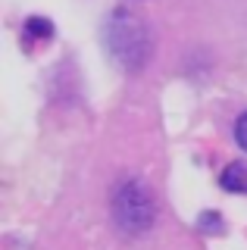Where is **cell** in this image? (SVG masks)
<instances>
[{"instance_id":"cell-1","label":"cell","mask_w":247,"mask_h":250,"mask_svg":"<svg viewBox=\"0 0 247 250\" xmlns=\"http://www.w3.org/2000/svg\"><path fill=\"white\" fill-rule=\"evenodd\" d=\"M103 41L110 47L113 60L128 72H138L150 57V35L144 22L132 13H113L103 28Z\"/></svg>"},{"instance_id":"cell-2","label":"cell","mask_w":247,"mask_h":250,"mask_svg":"<svg viewBox=\"0 0 247 250\" xmlns=\"http://www.w3.org/2000/svg\"><path fill=\"white\" fill-rule=\"evenodd\" d=\"M113 216L116 225L128 234H141L153 225V216H157V207H153V194L144 188L138 178H128L116 188L113 194Z\"/></svg>"},{"instance_id":"cell-3","label":"cell","mask_w":247,"mask_h":250,"mask_svg":"<svg viewBox=\"0 0 247 250\" xmlns=\"http://www.w3.org/2000/svg\"><path fill=\"white\" fill-rule=\"evenodd\" d=\"M222 188L226 191H238V194H247V166L244 163H231V166L222 172Z\"/></svg>"},{"instance_id":"cell-4","label":"cell","mask_w":247,"mask_h":250,"mask_svg":"<svg viewBox=\"0 0 247 250\" xmlns=\"http://www.w3.org/2000/svg\"><path fill=\"white\" fill-rule=\"evenodd\" d=\"M25 35H32V38H53V25L47 19H41V16H32V19L25 22Z\"/></svg>"},{"instance_id":"cell-5","label":"cell","mask_w":247,"mask_h":250,"mask_svg":"<svg viewBox=\"0 0 247 250\" xmlns=\"http://www.w3.org/2000/svg\"><path fill=\"white\" fill-rule=\"evenodd\" d=\"M235 141H238L241 150H247V113H241L238 122H235Z\"/></svg>"},{"instance_id":"cell-6","label":"cell","mask_w":247,"mask_h":250,"mask_svg":"<svg viewBox=\"0 0 247 250\" xmlns=\"http://www.w3.org/2000/svg\"><path fill=\"white\" fill-rule=\"evenodd\" d=\"M200 229H206L210 234L222 231V222H219V216H216V213H204V216H200Z\"/></svg>"}]
</instances>
